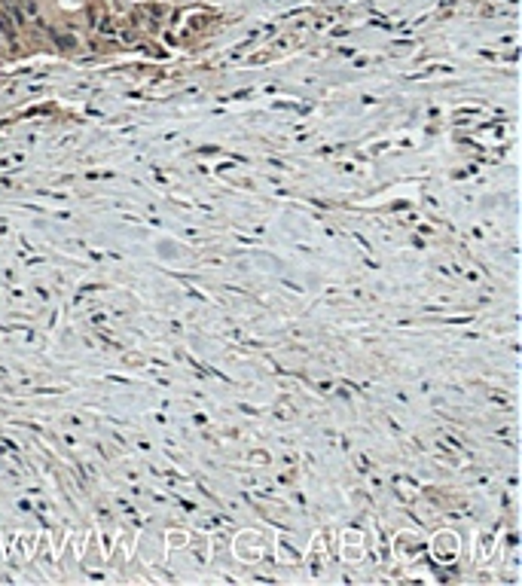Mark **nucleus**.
Instances as JSON below:
<instances>
[{
  "instance_id": "f257e3e1",
  "label": "nucleus",
  "mask_w": 522,
  "mask_h": 586,
  "mask_svg": "<svg viewBox=\"0 0 522 586\" xmlns=\"http://www.w3.org/2000/svg\"><path fill=\"white\" fill-rule=\"evenodd\" d=\"M52 40H55V46H61V49H76V40L70 37V34H59V31H52Z\"/></svg>"
}]
</instances>
